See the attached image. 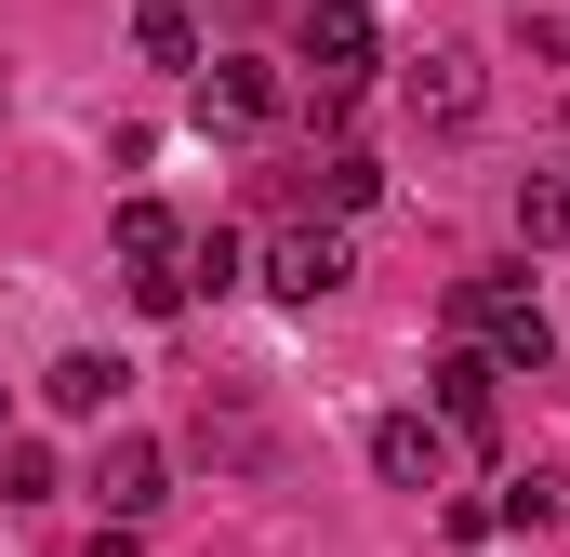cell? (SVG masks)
Here are the masks:
<instances>
[{
	"instance_id": "8fae6325",
	"label": "cell",
	"mask_w": 570,
	"mask_h": 557,
	"mask_svg": "<svg viewBox=\"0 0 570 557\" xmlns=\"http://www.w3.org/2000/svg\"><path fill=\"white\" fill-rule=\"evenodd\" d=\"M504 531H570V465H531V478H504V505H491Z\"/></svg>"
},
{
	"instance_id": "8992f818",
	"label": "cell",
	"mask_w": 570,
	"mask_h": 557,
	"mask_svg": "<svg viewBox=\"0 0 570 557\" xmlns=\"http://www.w3.org/2000/svg\"><path fill=\"white\" fill-rule=\"evenodd\" d=\"M199 120H213V134H266V120H279V67H253V53L199 67Z\"/></svg>"
},
{
	"instance_id": "9a60e30c",
	"label": "cell",
	"mask_w": 570,
	"mask_h": 557,
	"mask_svg": "<svg viewBox=\"0 0 570 557\" xmlns=\"http://www.w3.org/2000/svg\"><path fill=\"white\" fill-rule=\"evenodd\" d=\"M134 40H146V67H199V13H186V0H146Z\"/></svg>"
},
{
	"instance_id": "ba28073f",
	"label": "cell",
	"mask_w": 570,
	"mask_h": 557,
	"mask_svg": "<svg viewBox=\"0 0 570 557\" xmlns=\"http://www.w3.org/2000/svg\"><path fill=\"white\" fill-rule=\"evenodd\" d=\"M159 478H173V451H159V438H107V451H94L107 518H146V505H159Z\"/></svg>"
},
{
	"instance_id": "5bb4252c",
	"label": "cell",
	"mask_w": 570,
	"mask_h": 557,
	"mask_svg": "<svg viewBox=\"0 0 570 557\" xmlns=\"http://www.w3.org/2000/svg\"><path fill=\"white\" fill-rule=\"evenodd\" d=\"M318 199H332V213H372V199H385V159H372V146H332V159H318Z\"/></svg>"
},
{
	"instance_id": "7a4b0ae2",
	"label": "cell",
	"mask_w": 570,
	"mask_h": 557,
	"mask_svg": "<svg viewBox=\"0 0 570 557\" xmlns=\"http://www.w3.org/2000/svg\"><path fill=\"white\" fill-rule=\"evenodd\" d=\"M292 40H305V67H318L332 94H358V80H372V53H385L372 0H292Z\"/></svg>"
},
{
	"instance_id": "3957f363",
	"label": "cell",
	"mask_w": 570,
	"mask_h": 557,
	"mask_svg": "<svg viewBox=\"0 0 570 557\" xmlns=\"http://www.w3.org/2000/svg\"><path fill=\"white\" fill-rule=\"evenodd\" d=\"M345 278H358L345 213H332V226H279V240H266V292H279V305H318V292H345Z\"/></svg>"
},
{
	"instance_id": "277c9868",
	"label": "cell",
	"mask_w": 570,
	"mask_h": 557,
	"mask_svg": "<svg viewBox=\"0 0 570 557\" xmlns=\"http://www.w3.org/2000/svg\"><path fill=\"white\" fill-rule=\"evenodd\" d=\"M438 424H451V438H491V424H504V359H491V345H451V359H438Z\"/></svg>"
},
{
	"instance_id": "9c48e42d",
	"label": "cell",
	"mask_w": 570,
	"mask_h": 557,
	"mask_svg": "<svg viewBox=\"0 0 570 557\" xmlns=\"http://www.w3.org/2000/svg\"><path fill=\"white\" fill-rule=\"evenodd\" d=\"M412 120H425V134H464V120H478V67H464V53H412Z\"/></svg>"
},
{
	"instance_id": "30bf717a",
	"label": "cell",
	"mask_w": 570,
	"mask_h": 557,
	"mask_svg": "<svg viewBox=\"0 0 570 557\" xmlns=\"http://www.w3.org/2000/svg\"><path fill=\"white\" fill-rule=\"evenodd\" d=\"M199 451H213V465H239V478H266V465H279V438L239 412V399H199Z\"/></svg>"
},
{
	"instance_id": "4fadbf2b",
	"label": "cell",
	"mask_w": 570,
	"mask_h": 557,
	"mask_svg": "<svg viewBox=\"0 0 570 557\" xmlns=\"http://www.w3.org/2000/svg\"><path fill=\"white\" fill-rule=\"evenodd\" d=\"M518 240L531 253H570V173H531L518 186Z\"/></svg>"
},
{
	"instance_id": "6da1fadb",
	"label": "cell",
	"mask_w": 570,
	"mask_h": 557,
	"mask_svg": "<svg viewBox=\"0 0 570 557\" xmlns=\"http://www.w3.org/2000/svg\"><path fill=\"white\" fill-rule=\"evenodd\" d=\"M451 332L491 345L504 372H544V359H558V319L531 305V278H451Z\"/></svg>"
},
{
	"instance_id": "e0dca14e",
	"label": "cell",
	"mask_w": 570,
	"mask_h": 557,
	"mask_svg": "<svg viewBox=\"0 0 570 557\" xmlns=\"http://www.w3.org/2000/svg\"><path fill=\"white\" fill-rule=\"evenodd\" d=\"M199 292H239V240H226V226L186 240V305H199Z\"/></svg>"
},
{
	"instance_id": "52a82bcc",
	"label": "cell",
	"mask_w": 570,
	"mask_h": 557,
	"mask_svg": "<svg viewBox=\"0 0 570 557\" xmlns=\"http://www.w3.org/2000/svg\"><path fill=\"white\" fill-rule=\"evenodd\" d=\"M120 385H134V372H120V359H94V345H67V359L40 372V399H53L67 424H107V412H120Z\"/></svg>"
},
{
	"instance_id": "2e32d148",
	"label": "cell",
	"mask_w": 570,
	"mask_h": 557,
	"mask_svg": "<svg viewBox=\"0 0 570 557\" xmlns=\"http://www.w3.org/2000/svg\"><path fill=\"white\" fill-rule=\"evenodd\" d=\"M0 505H53V451L40 438H0Z\"/></svg>"
},
{
	"instance_id": "5b68a950",
	"label": "cell",
	"mask_w": 570,
	"mask_h": 557,
	"mask_svg": "<svg viewBox=\"0 0 570 557\" xmlns=\"http://www.w3.org/2000/svg\"><path fill=\"white\" fill-rule=\"evenodd\" d=\"M372 478H385V491H438V478H451V424L385 412V424H372Z\"/></svg>"
},
{
	"instance_id": "7c38bea8",
	"label": "cell",
	"mask_w": 570,
	"mask_h": 557,
	"mask_svg": "<svg viewBox=\"0 0 570 557\" xmlns=\"http://www.w3.org/2000/svg\"><path fill=\"white\" fill-rule=\"evenodd\" d=\"M120 266H186V226H173V213H159V199H120Z\"/></svg>"
}]
</instances>
